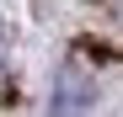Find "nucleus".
Listing matches in <instances>:
<instances>
[{"instance_id":"obj_1","label":"nucleus","mask_w":123,"mask_h":117,"mask_svg":"<svg viewBox=\"0 0 123 117\" xmlns=\"http://www.w3.org/2000/svg\"><path fill=\"white\" fill-rule=\"evenodd\" d=\"M91 106H96V80H91L80 64H59L48 117H91Z\"/></svg>"}]
</instances>
